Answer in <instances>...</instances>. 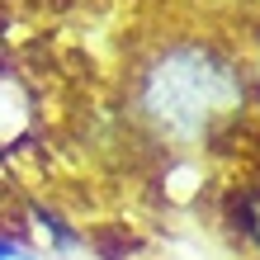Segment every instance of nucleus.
<instances>
[{
    "label": "nucleus",
    "mask_w": 260,
    "mask_h": 260,
    "mask_svg": "<svg viewBox=\"0 0 260 260\" xmlns=\"http://www.w3.org/2000/svg\"><path fill=\"white\" fill-rule=\"evenodd\" d=\"M0 260H43L34 246H28L24 237H10V232H0Z\"/></svg>",
    "instance_id": "2"
},
{
    "label": "nucleus",
    "mask_w": 260,
    "mask_h": 260,
    "mask_svg": "<svg viewBox=\"0 0 260 260\" xmlns=\"http://www.w3.org/2000/svg\"><path fill=\"white\" fill-rule=\"evenodd\" d=\"M34 218H38V227L52 237V251L57 255H67V251H76L81 246V232H71V227H62V218L57 213H48V208H34Z\"/></svg>",
    "instance_id": "1"
}]
</instances>
